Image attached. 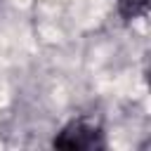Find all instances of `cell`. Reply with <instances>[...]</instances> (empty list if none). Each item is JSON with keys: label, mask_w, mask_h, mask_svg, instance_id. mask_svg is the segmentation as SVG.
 Wrapping results in <instances>:
<instances>
[{"label": "cell", "mask_w": 151, "mask_h": 151, "mask_svg": "<svg viewBox=\"0 0 151 151\" xmlns=\"http://www.w3.org/2000/svg\"><path fill=\"white\" fill-rule=\"evenodd\" d=\"M54 144L59 149H71V151H80V149H94V146H101V139H99V130L87 123V120H73L68 123L61 134L54 139Z\"/></svg>", "instance_id": "6da1fadb"}, {"label": "cell", "mask_w": 151, "mask_h": 151, "mask_svg": "<svg viewBox=\"0 0 151 151\" xmlns=\"http://www.w3.org/2000/svg\"><path fill=\"white\" fill-rule=\"evenodd\" d=\"M146 5H149V0H118V7H120V12H123L125 17H137V14H142V12L146 9Z\"/></svg>", "instance_id": "7a4b0ae2"}]
</instances>
